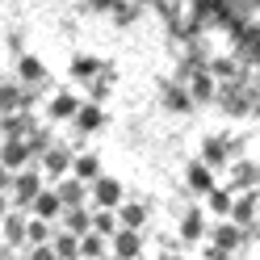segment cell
I'll list each match as a JSON object with an SVG mask.
<instances>
[{"label": "cell", "instance_id": "6da1fadb", "mask_svg": "<svg viewBox=\"0 0 260 260\" xmlns=\"http://www.w3.org/2000/svg\"><path fill=\"white\" fill-rule=\"evenodd\" d=\"M46 185H51V181H46V172L38 168V159H34V164H25L17 176H13V206H17V210H29L34 198H38Z\"/></svg>", "mask_w": 260, "mask_h": 260}, {"label": "cell", "instance_id": "7a4b0ae2", "mask_svg": "<svg viewBox=\"0 0 260 260\" xmlns=\"http://www.w3.org/2000/svg\"><path fill=\"white\" fill-rule=\"evenodd\" d=\"M0 235H5L9 248L25 252V243H29V210H17V206H13L9 214L0 218Z\"/></svg>", "mask_w": 260, "mask_h": 260}, {"label": "cell", "instance_id": "3957f363", "mask_svg": "<svg viewBox=\"0 0 260 260\" xmlns=\"http://www.w3.org/2000/svg\"><path fill=\"white\" fill-rule=\"evenodd\" d=\"M72 164H76V155L68 151V147H59V143H55V147L51 151H42V159H38V168L46 172V181H63V176H68L72 172Z\"/></svg>", "mask_w": 260, "mask_h": 260}, {"label": "cell", "instance_id": "277c9868", "mask_svg": "<svg viewBox=\"0 0 260 260\" xmlns=\"http://www.w3.org/2000/svg\"><path fill=\"white\" fill-rule=\"evenodd\" d=\"M109 252L118 260H139L143 256V235L135 231V226H118V235L109 239Z\"/></svg>", "mask_w": 260, "mask_h": 260}, {"label": "cell", "instance_id": "5b68a950", "mask_svg": "<svg viewBox=\"0 0 260 260\" xmlns=\"http://www.w3.org/2000/svg\"><path fill=\"white\" fill-rule=\"evenodd\" d=\"M0 164L13 168V172H21L25 164H34V151H29V143H25V139H0Z\"/></svg>", "mask_w": 260, "mask_h": 260}, {"label": "cell", "instance_id": "8992f818", "mask_svg": "<svg viewBox=\"0 0 260 260\" xmlns=\"http://www.w3.org/2000/svg\"><path fill=\"white\" fill-rule=\"evenodd\" d=\"M0 130H5V139H29L38 130V122L29 109H13V113H0Z\"/></svg>", "mask_w": 260, "mask_h": 260}, {"label": "cell", "instance_id": "52a82bcc", "mask_svg": "<svg viewBox=\"0 0 260 260\" xmlns=\"http://www.w3.org/2000/svg\"><path fill=\"white\" fill-rule=\"evenodd\" d=\"M55 189H59L63 206H84V202H92V185H88V181H80L76 172H68L63 181H55Z\"/></svg>", "mask_w": 260, "mask_h": 260}, {"label": "cell", "instance_id": "ba28073f", "mask_svg": "<svg viewBox=\"0 0 260 260\" xmlns=\"http://www.w3.org/2000/svg\"><path fill=\"white\" fill-rule=\"evenodd\" d=\"M92 202H84V206H68V210H63V214H59V226H63V231H76V235H88L92 231Z\"/></svg>", "mask_w": 260, "mask_h": 260}, {"label": "cell", "instance_id": "9c48e42d", "mask_svg": "<svg viewBox=\"0 0 260 260\" xmlns=\"http://www.w3.org/2000/svg\"><path fill=\"white\" fill-rule=\"evenodd\" d=\"M63 198H59V189L55 185H46L38 198H34V206H29V214H38V218H51V222H59V214H63Z\"/></svg>", "mask_w": 260, "mask_h": 260}, {"label": "cell", "instance_id": "30bf717a", "mask_svg": "<svg viewBox=\"0 0 260 260\" xmlns=\"http://www.w3.org/2000/svg\"><path fill=\"white\" fill-rule=\"evenodd\" d=\"M92 206L118 210V206H122V185L109 181V176H96V181H92Z\"/></svg>", "mask_w": 260, "mask_h": 260}, {"label": "cell", "instance_id": "8fae6325", "mask_svg": "<svg viewBox=\"0 0 260 260\" xmlns=\"http://www.w3.org/2000/svg\"><path fill=\"white\" fill-rule=\"evenodd\" d=\"M80 239H84V235H76V231H63V226H59V231H55V252H59V260H76L80 256Z\"/></svg>", "mask_w": 260, "mask_h": 260}, {"label": "cell", "instance_id": "7c38bea8", "mask_svg": "<svg viewBox=\"0 0 260 260\" xmlns=\"http://www.w3.org/2000/svg\"><path fill=\"white\" fill-rule=\"evenodd\" d=\"M80 256H88V260H101V256H109V235H101V231H88L84 239H80Z\"/></svg>", "mask_w": 260, "mask_h": 260}, {"label": "cell", "instance_id": "4fadbf2b", "mask_svg": "<svg viewBox=\"0 0 260 260\" xmlns=\"http://www.w3.org/2000/svg\"><path fill=\"white\" fill-rule=\"evenodd\" d=\"M118 226H122V218H118V210H101V206H96L92 210V231H101V235H118Z\"/></svg>", "mask_w": 260, "mask_h": 260}, {"label": "cell", "instance_id": "5bb4252c", "mask_svg": "<svg viewBox=\"0 0 260 260\" xmlns=\"http://www.w3.org/2000/svg\"><path fill=\"white\" fill-rule=\"evenodd\" d=\"M72 172L80 176V181H96V176H101V159H96L92 151H84V155H76V164H72Z\"/></svg>", "mask_w": 260, "mask_h": 260}, {"label": "cell", "instance_id": "9a60e30c", "mask_svg": "<svg viewBox=\"0 0 260 260\" xmlns=\"http://www.w3.org/2000/svg\"><path fill=\"white\" fill-rule=\"evenodd\" d=\"M235 226H239V222L231 218V222H218L214 231H210V239H214V248H218V252H222V248H235V243H239V231H235Z\"/></svg>", "mask_w": 260, "mask_h": 260}, {"label": "cell", "instance_id": "2e32d148", "mask_svg": "<svg viewBox=\"0 0 260 260\" xmlns=\"http://www.w3.org/2000/svg\"><path fill=\"white\" fill-rule=\"evenodd\" d=\"M118 218H122V226H135V231H139V226L147 222V210H143L139 202H122L118 206Z\"/></svg>", "mask_w": 260, "mask_h": 260}, {"label": "cell", "instance_id": "e0dca14e", "mask_svg": "<svg viewBox=\"0 0 260 260\" xmlns=\"http://www.w3.org/2000/svg\"><path fill=\"white\" fill-rule=\"evenodd\" d=\"M25 143H29V151H34V159H42V151H51V147H55L51 130H42V126H38V130H34V135H29Z\"/></svg>", "mask_w": 260, "mask_h": 260}, {"label": "cell", "instance_id": "ac0fdd59", "mask_svg": "<svg viewBox=\"0 0 260 260\" xmlns=\"http://www.w3.org/2000/svg\"><path fill=\"white\" fill-rule=\"evenodd\" d=\"M231 218H235L239 226H248V222L256 218V202H252V198H239V202L231 206Z\"/></svg>", "mask_w": 260, "mask_h": 260}, {"label": "cell", "instance_id": "d6986e66", "mask_svg": "<svg viewBox=\"0 0 260 260\" xmlns=\"http://www.w3.org/2000/svg\"><path fill=\"white\" fill-rule=\"evenodd\" d=\"M210 210H214L218 218H226V214H231V193H226V189H214V193H210Z\"/></svg>", "mask_w": 260, "mask_h": 260}, {"label": "cell", "instance_id": "ffe728a7", "mask_svg": "<svg viewBox=\"0 0 260 260\" xmlns=\"http://www.w3.org/2000/svg\"><path fill=\"white\" fill-rule=\"evenodd\" d=\"M25 260H59V252H55V243H29Z\"/></svg>", "mask_w": 260, "mask_h": 260}, {"label": "cell", "instance_id": "44dd1931", "mask_svg": "<svg viewBox=\"0 0 260 260\" xmlns=\"http://www.w3.org/2000/svg\"><path fill=\"white\" fill-rule=\"evenodd\" d=\"M222 159H226V147H222L218 139H210L206 143V164H222Z\"/></svg>", "mask_w": 260, "mask_h": 260}, {"label": "cell", "instance_id": "7402d4cb", "mask_svg": "<svg viewBox=\"0 0 260 260\" xmlns=\"http://www.w3.org/2000/svg\"><path fill=\"white\" fill-rule=\"evenodd\" d=\"M72 113H76V101H72V96H59V101L51 105V118H72Z\"/></svg>", "mask_w": 260, "mask_h": 260}, {"label": "cell", "instance_id": "603a6c76", "mask_svg": "<svg viewBox=\"0 0 260 260\" xmlns=\"http://www.w3.org/2000/svg\"><path fill=\"white\" fill-rule=\"evenodd\" d=\"M231 181H235V185H252V181H256V168H252V164H235V176H231Z\"/></svg>", "mask_w": 260, "mask_h": 260}, {"label": "cell", "instance_id": "cb8c5ba5", "mask_svg": "<svg viewBox=\"0 0 260 260\" xmlns=\"http://www.w3.org/2000/svg\"><path fill=\"white\" fill-rule=\"evenodd\" d=\"M76 122L88 130V126H96V122H101V113H96V109H76Z\"/></svg>", "mask_w": 260, "mask_h": 260}, {"label": "cell", "instance_id": "d4e9b609", "mask_svg": "<svg viewBox=\"0 0 260 260\" xmlns=\"http://www.w3.org/2000/svg\"><path fill=\"white\" fill-rule=\"evenodd\" d=\"M13 176H17V172H13V168H5V164H0V193H13Z\"/></svg>", "mask_w": 260, "mask_h": 260}, {"label": "cell", "instance_id": "484cf974", "mask_svg": "<svg viewBox=\"0 0 260 260\" xmlns=\"http://www.w3.org/2000/svg\"><path fill=\"white\" fill-rule=\"evenodd\" d=\"M193 185H198V189H210V176H206V164H198V168H193Z\"/></svg>", "mask_w": 260, "mask_h": 260}, {"label": "cell", "instance_id": "4316f807", "mask_svg": "<svg viewBox=\"0 0 260 260\" xmlns=\"http://www.w3.org/2000/svg\"><path fill=\"white\" fill-rule=\"evenodd\" d=\"M198 231H202V218L189 214V218H185V235H198Z\"/></svg>", "mask_w": 260, "mask_h": 260}, {"label": "cell", "instance_id": "83f0119b", "mask_svg": "<svg viewBox=\"0 0 260 260\" xmlns=\"http://www.w3.org/2000/svg\"><path fill=\"white\" fill-rule=\"evenodd\" d=\"M9 210H13V193H0V218H5Z\"/></svg>", "mask_w": 260, "mask_h": 260}, {"label": "cell", "instance_id": "f1b7e54d", "mask_svg": "<svg viewBox=\"0 0 260 260\" xmlns=\"http://www.w3.org/2000/svg\"><path fill=\"white\" fill-rule=\"evenodd\" d=\"M101 260H118V256H113V252H109V256H101Z\"/></svg>", "mask_w": 260, "mask_h": 260}, {"label": "cell", "instance_id": "f546056e", "mask_svg": "<svg viewBox=\"0 0 260 260\" xmlns=\"http://www.w3.org/2000/svg\"><path fill=\"white\" fill-rule=\"evenodd\" d=\"M0 139H5V130H0Z\"/></svg>", "mask_w": 260, "mask_h": 260}, {"label": "cell", "instance_id": "4dcf8cb0", "mask_svg": "<svg viewBox=\"0 0 260 260\" xmlns=\"http://www.w3.org/2000/svg\"><path fill=\"white\" fill-rule=\"evenodd\" d=\"M0 243H5V235H0Z\"/></svg>", "mask_w": 260, "mask_h": 260}, {"label": "cell", "instance_id": "1f68e13d", "mask_svg": "<svg viewBox=\"0 0 260 260\" xmlns=\"http://www.w3.org/2000/svg\"><path fill=\"white\" fill-rule=\"evenodd\" d=\"M214 260H218V256H214Z\"/></svg>", "mask_w": 260, "mask_h": 260}]
</instances>
